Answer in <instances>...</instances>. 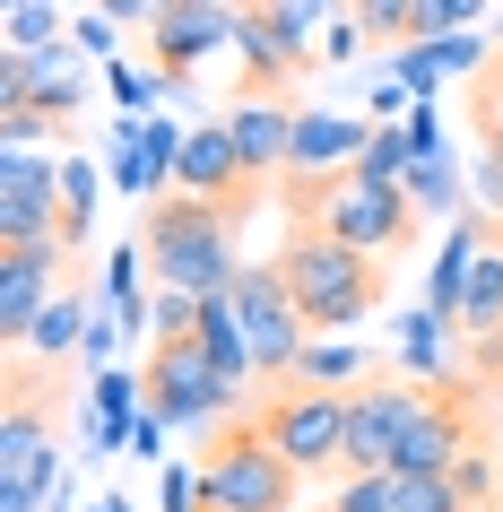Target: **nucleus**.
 I'll use <instances>...</instances> for the list:
<instances>
[{
  "mask_svg": "<svg viewBox=\"0 0 503 512\" xmlns=\"http://www.w3.org/2000/svg\"><path fill=\"white\" fill-rule=\"evenodd\" d=\"M252 417H261V434L295 460V478L347 469V391H321V382H278Z\"/></svg>",
  "mask_w": 503,
  "mask_h": 512,
  "instance_id": "6",
  "label": "nucleus"
},
{
  "mask_svg": "<svg viewBox=\"0 0 503 512\" xmlns=\"http://www.w3.org/2000/svg\"><path fill=\"white\" fill-rule=\"evenodd\" d=\"M79 287H61V304H53V313H44V322H35V339H27V348L35 356H44V365H61V356H70V348H79Z\"/></svg>",
  "mask_w": 503,
  "mask_h": 512,
  "instance_id": "19",
  "label": "nucleus"
},
{
  "mask_svg": "<svg viewBox=\"0 0 503 512\" xmlns=\"http://www.w3.org/2000/svg\"><path fill=\"white\" fill-rule=\"evenodd\" d=\"M139 252H148V270H157L165 296H191V304H226L235 296V226L209 209V200H183V191H165V200H148V235H139Z\"/></svg>",
  "mask_w": 503,
  "mask_h": 512,
  "instance_id": "1",
  "label": "nucleus"
},
{
  "mask_svg": "<svg viewBox=\"0 0 503 512\" xmlns=\"http://www.w3.org/2000/svg\"><path fill=\"white\" fill-rule=\"evenodd\" d=\"M235 27H243V9H226V0H165L148 18V53H157L165 79H191L217 44H235Z\"/></svg>",
  "mask_w": 503,
  "mask_h": 512,
  "instance_id": "13",
  "label": "nucleus"
},
{
  "mask_svg": "<svg viewBox=\"0 0 503 512\" xmlns=\"http://www.w3.org/2000/svg\"><path fill=\"white\" fill-rule=\"evenodd\" d=\"M399 486V512H469L451 478H391Z\"/></svg>",
  "mask_w": 503,
  "mask_h": 512,
  "instance_id": "23",
  "label": "nucleus"
},
{
  "mask_svg": "<svg viewBox=\"0 0 503 512\" xmlns=\"http://www.w3.org/2000/svg\"><path fill=\"white\" fill-rule=\"evenodd\" d=\"M165 512H200V478L174 469V478H165Z\"/></svg>",
  "mask_w": 503,
  "mask_h": 512,
  "instance_id": "28",
  "label": "nucleus"
},
{
  "mask_svg": "<svg viewBox=\"0 0 503 512\" xmlns=\"http://www.w3.org/2000/svg\"><path fill=\"white\" fill-rule=\"evenodd\" d=\"M321 512H339V504H321Z\"/></svg>",
  "mask_w": 503,
  "mask_h": 512,
  "instance_id": "30",
  "label": "nucleus"
},
{
  "mask_svg": "<svg viewBox=\"0 0 503 512\" xmlns=\"http://www.w3.org/2000/svg\"><path fill=\"white\" fill-rule=\"evenodd\" d=\"M356 27H373V35H399V27H408V0H365V9H356Z\"/></svg>",
  "mask_w": 503,
  "mask_h": 512,
  "instance_id": "26",
  "label": "nucleus"
},
{
  "mask_svg": "<svg viewBox=\"0 0 503 512\" xmlns=\"http://www.w3.org/2000/svg\"><path fill=\"white\" fill-rule=\"evenodd\" d=\"M139 400H148V417L157 426H235L243 391H226V374L209 365V348L200 339H174V348H148V374H139Z\"/></svg>",
  "mask_w": 503,
  "mask_h": 512,
  "instance_id": "7",
  "label": "nucleus"
},
{
  "mask_svg": "<svg viewBox=\"0 0 503 512\" xmlns=\"http://www.w3.org/2000/svg\"><path fill=\"white\" fill-rule=\"evenodd\" d=\"M53 9H44V0H18V9H9V53H53Z\"/></svg>",
  "mask_w": 503,
  "mask_h": 512,
  "instance_id": "21",
  "label": "nucleus"
},
{
  "mask_svg": "<svg viewBox=\"0 0 503 512\" xmlns=\"http://www.w3.org/2000/svg\"><path fill=\"white\" fill-rule=\"evenodd\" d=\"M53 452H61V382L44 365H18L9 400H0V512H35Z\"/></svg>",
  "mask_w": 503,
  "mask_h": 512,
  "instance_id": "4",
  "label": "nucleus"
},
{
  "mask_svg": "<svg viewBox=\"0 0 503 512\" xmlns=\"http://www.w3.org/2000/svg\"><path fill=\"white\" fill-rule=\"evenodd\" d=\"M295 460L261 434V417L217 426L209 469H200V512H295Z\"/></svg>",
  "mask_w": 503,
  "mask_h": 512,
  "instance_id": "5",
  "label": "nucleus"
},
{
  "mask_svg": "<svg viewBox=\"0 0 503 512\" xmlns=\"http://www.w3.org/2000/svg\"><path fill=\"white\" fill-rule=\"evenodd\" d=\"M417 400H425V382H408V374H365L347 391V478H391Z\"/></svg>",
  "mask_w": 503,
  "mask_h": 512,
  "instance_id": "9",
  "label": "nucleus"
},
{
  "mask_svg": "<svg viewBox=\"0 0 503 512\" xmlns=\"http://www.w3.org/2000/svg\"><path fill=\"white\" fill-rule=\"evenodd\" d=\"M61 252L70 243H18V252H0V339H9V356H27L35 322L61 304Z\"/></svg>",
  "mask_w": 503,
  "mask_h": 512,
  "instance_id": "10",
  "label": "nucleus"
},
{
  "mask_svg": "<svg viewBox=\"0 0 503 512\" xmlns=\"http://www.w3.org/2000/svg\"><path fill=\"white\" fill-rule=\"evenodd\" d=\"M321 53H330V61H347V53H356V9H339V18H330V35H321Z\"/></svg>",
  "mask_w": 503,
  "mask_h": 512,
  "instance_id": "27",
  "label": "nucleus"
},
{
  "mask_svg": "<svg viewBox=\"0 0 503 512\" xmlns=\"http://www.w3.org/2000/svg\"><path fill=\"white\" fill-rule=\"evenodd\" d=\"M18 243H70L61 235V165L53 157L0 165V252H18Z\"/></svg>",
  "mask_w": 503,
  "mask_h": 512,
  "instance_id": "12",
  "label": "nucleus"
},
{
  "mask_svg": "<svg viewBox=\"0 0 503 512\" xmlns=\"http://www.w3.org/2000/svg\"><path fill=\"white\" fill-rule=\"evenodd\" d=\"M287 209L304 217V235H330L347 252H391V243L417 235V200L408 191H382L365 174H330V183H287Z\"/></svg>",
  "mask_w": 503,
  "mask_h": 512,
  "instance_id": "3",
  "label": "nucleus"
},
{
  "mask_svg": "<svg viewBox=\"0 0 503 512\" xmlns=\"http://www.w3.org/2000/svg\"><path fill=\"white\" fill-rule=\"evenodd\" d=\"M495 243H503V226H495Z\"/></svg>",
  "mask_w": 503,
  "mask_h": 512,
  "instance_id": "31",
  "label": "nucleus"
},
{
  "mask_svg": "<svg viewBox=\"0 0 503 512\" xmlns=\"http://www.w3.org/2000/svg\"><path fill=\"white\" fill-rule=\"evenodd\" d=\"M226 313H235L243 348H252V365L278 382H295V365H304V348H313V330H304V313H295L287 278H278V261H261V270L235 278V296H226Z\"/></svg>",
  "mask_w": 503,
  "mask_h": 512,
  "instance_id": "8",
  "label": "nucleus"
},
{
  "mask_svg": "<svg viewBox=\"0 0 503 512\" xmlns=\"http://www.w3.org/2000/svg\"><path fill=\"white\" fill-rule=\"evenodd\" d=\"M477 183H486V200H495V209H503V139H495V148H486V165H477Z\"/></svg>",
  "mask_w": 503,
  "mask_h": 512,
  "instance_id": "29",
  "label": "nucleus"
},
{
  "mask_svg": "<svg viewBox=\"0 0 503 512\" xmlns=\"http://www.w3.org/2000/svg\"><path fill=\"white\" fill-rule=\"evenodd\" d=\"M443 27H477V0H408V35H443Z\"/></svg>",
  "mask_w": 503,
  "mask_h": 512,
  "instance_id": "22",
  "label": "nucleus"
},
{
  "mask_svg": "<svg viewBox=\"0 0 503 512\" xmlns=\"http://www.w3.org/2000/svg\"><path fill=\"white\" fill-rule=\"evenodd\" d=\"M243 61H252V79H243V96H278V87L304 70V61L321 53L313 44V9H287V0H269V9H243V27H235Z\"/></svg>",
  "mask_w": 503,
  "mask_h": 512,
  "instance_id": "11",
  "label": "nucleus"
},
{
  "mask_svg": "<svg viewBox=\"0 0 503 512\" xmlns=\"http://www.w3.org/2000/svg\"><path fill=\"white\" fill-rule=\"evenodd\" d=\"M226 139H235L243 174H252V183H269V174H287L295 105H278V96H235V105H226Z\"/></svg>",
  "mask_w": 503,
  "mask_h": 512,
  "instance_id": "15",
  "label": "nucleus"
},
{
  "mask_svg": "<svg viewBox=\"0 0 503 512\" xmlns=\"http://www.w3.org/2000/svg\"><path fill=\"white\" fill-rule=\"evenodd\" d=\"M373 148L365 122H339V113L321 105H295V148H287V183H330V174H356V157Z\"/></svg>",
  "mask_w": 503,
  "mask_h": 512,
  "instance_id": "14",
  "label": "nucleus"
},
{
  "mask_svg": "<svg viewBox=\"0 0 503 512\" xmlns=\"http://www.w3.org/2000/svg\"><path fill=\"white\" fill-rule=\"evenodd\" d=\"M408 200H417V209H451V200H460L451 165H443V157H434V165H417V174H408Z\"/></svg>",
  "mask_w": 503,
  "mask_h": 512,
  "instance_id": "25",
  "label": "nucleus"
},
{
  "mask_svg": "<svg viewBox=\"0 0 503 512\" xmlns=\"http://www.w3.org/2000/svg\"><path fill=\"white\" fill-rule=\"evenodd\" d=\"M295 382H321V391H339V382H365V356L347 348V339H313V348H304V365H295Z\"/></svg>",
  "mask_w": 503,
  "mask_h": 512,
  "instance_id": "18",
  "label": "nucleus"
},
{
  "mask_svg": "<svg viewBox=\"0 0 503 512\" xmlns=\"http://www.w3.org/2000/svg\"><path fill=\"white\" fill-rule=\"evenodd\" d=\"M87 200H96V174L61 165V235H87Z\"/></svg>",
  "mask_w": 503,
  "mask_h": 512,
  "instance_id": "24",
  "label": "nucleus"
},
{
  "mask_svg": "<svg viewBox=\"0 0 503 512\" xmlns=\"http://www.w3.org/2000/svg\"><path fill=\"white\" fill-rule=\"evenodd\" d=\"M200 348H209V365L226 374V391H243V382L261 374V365H252V348H243V330H235V313H226V304H209V313H200Z\"/></svg>",
  "mask_w": 503,
  "mask_h": 512,
  "instance_id": "17",
  "label": "nucleus"
},
{
  "mask_svg": "<svg viewBox=\"0 0 503 512\" xmlns=\"http://www.w3.org/2000/svg\"><path fill=\"white\" fill-rule=\"evenodd\" d=\"M408 157H417V148H408V131H373V148L356 157V174H365V183H382V191H399Z\"/></svg>",
  "mask_w": 503,
  "mask_h": 512,
  "instance_id": "20",
  "label": "nucleus"
},
{
  "mask_svg": "<svg viewBox=\"0 0 503 512\" xmlns=\"http://www.w3.org/2000/svg\"><path fill=\"white\" fill-rule=\"evenodd\" d=\"M460 330H469L477 348H495V339H503V243L495 235L477 243L469 278H460Z\"/></svg>",
  "mask_w": 503,
  "mask_h": 512,
  "instance_id": "16",
  "label": "nucleus"
},
{
  "mask_svg": "<svg viewBox=\"0 0 503 512\" xmlns=\"http://www.w3.org/2000/svg\"><path fill=\"white\" fill-rule=\"evenodd\" d=\"M278 278H287V296H295V313H304L313 339H339L347 322L382 313V296H391V270H382L373 252H347V243L304 235V226H295L287 252H278Z\"/></svg>",
  "mask_w": 503,
  "mask_h": 512,
  "instance_id": "2",
  "label": "nucleus"
}]
</instances>
